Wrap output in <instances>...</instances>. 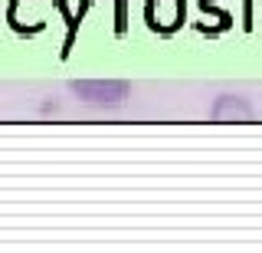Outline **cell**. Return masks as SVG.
Listing matches in <instances>:
<instances>
[{"instance_id":"1","label":"cell","mask_w":262,"mask_h":253,"mask_svg":"<svg viewBox=\"0 0 262 253\" xmlns=\"http://www.w3.org/2000/svg\"><path fill=\"white\" fill-rule=\"evenodd\" d=\"M69 92L76 95L82 105L98 112H115L128 102L131 95V83L128 79H72Z\"/></svg>"},{"instance_id":"2","label":"cell","mask_w":262,"mask_h":253,"mask_svg":"<svg viewBox=\"0 0 262 253\" xmlns=\"http://www.w3.org/2000/svg\"><path fill=\"white\" fill-rule=\"evenodd\" d=\"M256 112H252V102L246 95H236V92H223L216 95L210 105V119L213 122H249Z\"/></svg>"}]
</instances>
